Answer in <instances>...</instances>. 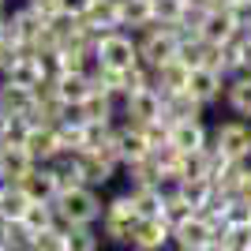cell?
Here are the masks:
<instances>
[{
    "instance_id": "cell-1",
    "label": "cell",
    "mask_w": 251,
    "mask_h": 251,
    "mask_svg": "<svg viewBox=\"0 0 251 251\" xmlns=\"http://www.w3.org/2000/svg\"><path fill=\"white\" fill-rule=\"evenodd\" d=\"M56 218L64 221V225H94V221H101V195H98V188H86V184H79V188L72 191H60L56 195Z\"/></svg>"
},
{
    "instance_id": "cell-2",
    "label": "cell",
    "mask_w": 251,
    "mask_h": 251,
    "mask_svg": "<svg viewBox=\"0 0 251 251\" xmlns=\"http://www.w3.org/2000/svg\"><path fill=\"white\" fill-rule=\"evenodd\" d=\"M139 221V210H135V199L131 191L124 195H113L101 210V236L109 244H120V248H131V229Z\"/></svg>"
},
{
    "instance_id": "cell-3",
    "label": "cell",
    "mask_w": 251,
    "mask_h": 251,
    "mask_svg": "<svg viewBox=\"0 0 251 251\" xmlns=\"http://www.w3.org/2000/svg\"><path fill=\"white\" fill-rule=\"evenodd\" d=\"M98 64L101 68H113V72H131L139 68V38L131 30H109L98 38V49H94Z\"/></svg>"
},
{
    "instance_id": "cell-4",
    "label": "cell",
    "mask_w": 251,
    "mask_h": 251,
    "mask_svg": "<svg viewBox=\"0 0 251 251\" xmlns=\"http://www.w3.org/2000/svg\"><path fill=\"white\" fill-rule=\"evenodd\" d=\"M210 147L229 161H251V120L229 116L210 131Z\"/></svg>"
},
{
    "instance_id": "cell-5",
    "label": "cell",
    "mask_w": 251,
    "mask_h": 251,
    "mask_svg": "<svg viewBox=\"0 0 251 251\" xmlns=\"http://www.w3.org/2000/svg\"><path fill=\"white\" fill-rule=\"evenodd\" d=\"M135 38H139V64L150 68V72L161 68V64H169V60H176V52H180V42H176V34H173V26H161V23L147 26Z\"/></svg>"
},
{
    "instance_id": "cell-6",
    "label": "cell",
    "mask_w": 251,
    "mask_h": 251,
    "mask_svg": "<svg viewBox=\"0 0 251 251\" xmlns=\"http://www.w3.org/2000/svg\"><path fill=\"white\" fill-rule=\"evenodd\" d=\"M161 109H165L161 90H157V86H147V90H139V94L124 98L116 116H124L120 124H139V127H143V124H150V120H161Z\"/></svg>"
},
{
    "instance_id": "cell-7",
    "label": "cell",
    "mask_w": 251,
    "mask_h": 251,
    "mask_svg": "<svg viewBox=\"0 0 251 251\" xmlns=\"http://www.w3.org/2000/svg\"><path fill=\"white\" fill-rule=\"evenodd\" d=\"M131 248L169 251V248H173V225H169L161 214H157V218H139L135 229H131Z\"/></svg>"
},
{
    "instance_id": "cell-8",
    "label": "cell",
    "mask_w": 251,
    "mask_h": 251,
    "mask_svg": "<svg viewBox=\"0 0 251 251\" xmlns=\"http://www.w3.org/2000/svg\"><path fill=\"white\" fill-rule=\"evenodd\" d=\"M113 143H116V161H120V169L135 165V161H143V157L150 154V139L139 124H116Z\"/></svg>"
},
{
    "instance_id": "cell-9",
    "label": "cell",
    "mask_w": 251,
    "mask_h": 251,
    "mask_svg": "<svg viewBox=\"0 0 251 251\" xmlns=\"http://www.w3.org/2000/svg\"><path fill=\"white\" fill-rule=\"evenodd\" d=\"M23 147H26V154H30L38 165H49V161H56V157L64 154V139H60V131H56V124H42V127H30V131H26Z\"/></svg>"
},
{
    "instance_id": "cell-10",
    "label": "cell",
    "mask_w": 251,
    "mask_h": 251,
    "mask_svg": "<svg viewBox=\"0 0 251 251\" xmlns=\"http://www.w3.org/2000/svg\"><path fill=\"white\" fill-rule=\"evenodd\" d=\"M225 83H229V75L218 72V68H191V75H188V94L199 98V101L210 109L214 101L225 98Z\"/></svg>"
},
{
    "instance_id": "cell-11",
    "label": "cell",
    "mask_w": 251,
    "mask_h": 251,
    "mask_svg": "<svg viewBox=\"0 0 251 251\" xmlns=\"http://www.w3.org/2000/svg\"><path fill=\"white\" fill-rule=\"evenodd\" d=\"M210 240H218V229H214V225H210V218H202V214H195V218L173 225V248L199 251V248H206Z\"/></svg>"
},
{
    "instance_id": "cell-12",
    "label": "cell",
    "mask_w": 251,
    "mask_h": 251,
    "mask_svg": "<svg viewBox=\"0 0 251 251\" xmlns=\"http://www.w3.org/2000/svg\"><path fill=\"white\" fill-rule=\"evenodd\" d=\"M75 161H79V173H83V184L86 188H105L109 180L116 176V161H109L105 154L98 150H75Z\"/></svg>"
},
{
    "instance_id": "cell-13",
    "label": "cell",
    "mask_w": 251,
    "mask_h": 251,
    "mask_svg": "<svg viewBox=\"0 0 251 251\" xmlns=\"http://www.w3.org/2000/svg\"><path fill=\"white\" fill-rule=\"evenodd\" d=\"M236 30H240V26L232 23L229 8H221V4L199 15V38H202L206 45H221V42H229Z\"/></svg>"
},
{
    "instance_id": "cell-14",
    "label": "cell",
    "mask_w": 251,
    "mask_h": 251,
    "mask_svg": "<svg viewBox=\"0 0 251 251\" xmlns=\"http://www.w3.org/2000/svg\"><path fill=\"white\" fill-rule=\"evenodd\" d=\"M38 165L26 147H0V184H23V180L30 176V169Z\"/></svg>"
},
{
    "instance_id": "cell-15",
    "label": "cell",
    "mask_w": 251,
    "mask_h": 251,
    "mask_svg": "<svg viewBox=\"0 0 251 251\" xmlns=\"http://www.w3.org/2000/svg\"><path fill=\"white\" fill-rule=\"evenodd\" d=\"M49 86H52V94H56L60 105H83L86 98H90V90H94L86 72H64V75H56Z\"/></svg>"
},
{
    "instance_id": "cell-16",
    "label": "cell",
    "mask_w": 251,
    "mask_h": 251,
    "mask_svg": "<svg viewBox=\"0 0 251 251\" xmlns=\"http://www.w3.org/2000/svg\"><path fill=\"white\" fill-rule=\"evenodd\" d=\"M169 143L180 150V154H195V150L210 147V127L202 120H184V124H173L169 131Z\"/></svg>"
},
{
    "instance_id": "cell-17",
    "label": "cell",
    "mask_w": 251,
    "mask_h": 251,
    "mask_svg": "<svg viewBox=\"0 0 251 251\" xmlns=\"http://www.w3.org/2000/svg\"><path fill=\"white\" fill-rule=\"evenodd\" d=\"M23 191L30 195V202H56L60 195V184H56V173L52 165H34L30 176L23 180Z\"/></svg>"
},
{
    "instance_id": "cell-18",
    "label": "cell",
    "mask_w": 251,
    "mask_h": 251,
    "mask_svg": "<svg viewBox=\"0 0 251 251\" xmlns=\"http://www.w3.org/2000/svg\"><path fill=\"white\" fill-rule=\"evenodd\" d=\"M206 113V105L199 98H191L188 90H180V94H165V109H161V120L169 124H184V120H202Z\"/></svg>"
},
{
    "instance_id": "cell-19",
    "label": "cell",
    "mask_w": 251,
    "mask_h": 251,
    "mask_svg": "<svg viewBox=\"0 0 251 251\" xmlns=\"http://www.w3.org/2000/svg\"><path fill=\"white\" fill-rule=\"evenodd\" d=\"M83 23H86V30H94L98 38L109 30H124L120 26V0H94L90 11L83 15Z\"/></svg>"
},
{
    "instance_id": "cell-20",
    "label": "cell",
    "mask_w": 251,
    "mask_h": 251,
    "mask_svg": "<svg viewBox=\"0 0 251 251\" xmlns=\"http://www.w3.org/2000/svg\"><path fill=\"white\" fill-rule=\"evenodd\" d=\"M225 109H229L232 116H244V120H251V75L240 72V75H229V83H225Z\"/></svg>"
},
{
    "instance_id": "cell-21",
    "label": "cell",
    "mask_w": 251,
    "mask_h": 251,
    "mask_svg": "<svg viewBox=\"0 0 251 251\" xmlns=\"http://www.w3.org/2000/svg\"><path fill=\"white\" fill-rule=\"evenodd\" d=\"M154 86L161 90V98L165 94H180V90H188V75H191V68L188 64H180V60H169V64H161V68H154Z\"/></svg>"
},
{
    "instance_id": "cell-22",
    "label": "cell",
    "mask_w": 251,
    "mask_h": 251,
    "mask_svg": "<svg viewBox=\"0 0 251 251\" xmlns=\"http://www.w3.org/2000/svg\"><path fill=\"white\" fill-rule=\"evenodd\" d=\"M120 26L131 34H143L154 26V4L150 0H120Z\"/></svg>"
},
{
    "instance_id": "cell-23",
    "label": "cell",
    "mask_w": 251,
    "mask_h": 251,
    "mask_svg": "<svg viewBox=\"0 0 251 251\" xmlns=\"http://www.w3.org/2000/svg\"><path fill=\"white\" fill-rule=\"evenodd\" d=\"M34 101H38V94L34 90H26V86H15L8 83V79H0V109L11 116H26L34 109Z\"/></svg>"
},
{
    "instance_id": "cell-24",
    "label": "cell",
    "mask_w": 251,
    "mask_h": 251,
    "mask_svg": "<svg viewBox=\"0 0 251 251\" xmlns=\"http://www.w3.org/2000/svg\"><path fill=\"white\" fill-rule=\"evenodd\" d=\"M86 124H116V113H120V101L113 94H101V90H90V98L83 101Z\"/></svg>"
},
{
    "instance_id": "cell-25",
    "label": "cell",
    "mask_w": 251,
    "mask_h": 251,
    "mask_svg": "<svg viewBox=\"0 0 251 251\" xmlns=\"http://www.w3.org/2000/svg\"><path fill=\"white\" fill-rule=\"evenodd\" d=\"M0 79H8V83H15V86H26V90H38V86L45 83V75H42V68H38V60H34V52L19 56Z\"/></svg>"
},
{
    "instance_id": "cell-26",
    "label": "cell",
    "mask_w": 251,
    "mask_h": 251,
    "mask_svg": "<svg viewBox=\"0 0 251 251\" xmlns=\"http://www.w3.org/2000/svg\"><path fill=\"white\" fill-rule=\"evenodd\" d=\"M30 206V195L23 191V184H0V221H23Z\"/></svg>"
},
{
    "instance_id": "cell-27",
    "label": "cell",
    "mask_w": 251,
    "mask_h": 251,
    "mask_svg": "<svg viewBox=\"0 0 251 251\" xmlns=\"http://www.w3.org/2000/svg\"><path fill=\"white\" fill-rule=\"evenodd\" d=\"M64 248L68 251H101V232H94V225H64Z\"/></svg>"
},
{
    "instance_id": "cell-28",
    "label": "cell",
    "mask_w": 251,
    "mask_h": 251,
    "mask_svg": "<svg viewBox=\"0 0 251 251\" xmlns=\"http://www.w3.org/2000/svg\"><path fill=\"white\" fill-rule=\"evenodd\" d=\"M199 210L191 206V199L184 195L180 188H173V191H165V206H161V218L169 221V225H180V221H188V218H195Z\"/></svg>"
},
{
    "instance_id": "cell-29",
    "label": "cell",
    "mask_w": 251,
    "mask_h": 251,
    "mask_svg": "<svg viewBox=\"0 0 251 251\" xmlns=\"http://www.w3.org/2000/svg\"><path fill=\"white\" fill-rule=\"evenodd\" d=\"M127 191H131V199H135L139 218H157L161 206H165V191L157 188V184H147V188H127Z\"/></svg>"
},
{
    "instance_id": "cell-30",
    "label": "cell",
    "mask_w": 251,
    "mask_h": 251,
    "mask_svg": "<svg viewBox=\"0 0 251 251\" xmlns=\"http://www.w3.org/2000/svg\"><path fill=\"white\" fill-rule=\"evenodd\" d=\"M0 244L8 251H34V232L23 221H0Z\"/></svg>"
},
{
    "instance_id": "cell-31",
    "label": "cell",
    "mask_w": 251,
    "mask_h": 251,
    "mask_svg": "<svg viewBox=\"0 0 251 251\" xmlns=\"http://www.w3.org/2000/svg\"><path fill=\"white\" fill-rule=\"evenodd\" d=\"M56 221L60 218H56V206H52V202H30L26 214H23V225L30 232H45V229H52Z\"/></svg>"
},
{
    "instance_id": "cell-32",
    "label": "cell",
    "mask_w": 251,
    "mask_h": 251,
    "mask_svg": "<svg viewBox=\"0 0 251 251\" xmlns=\"http://www.w3.org/2000/svg\"><path fill=\"white\" fill-rule=\"evenodd\" d=\"M180 191L191 199V206L195 210H206L210 206V199L218 195V188H214V180L210 176H202V180H188V184H180Z\"/></svg>"
},
{
    "instance_id": "cell-33",
    "label": "cell",
    "mask_w": 251,
    "mask_h": 251,
    "mask_svg": "<svg viewBox=\"0 0 251 251\" xmlns=\"http://www.w3.org/2000/svg\"><path fill=\"white\" fill-rule=\"evenodd\" d=\"M150 4H154V23H161V26H176L188 15L184 0H150Z\"/></svg>"
},
{
    "instance_id": "cell-34",
    "label": "cell",
    "mask_w": 251,
    "mask_h": 251,
    "mask_svg": "<svg viewBox=\"0 0 251 251\" xmlns=\"http://www.w3.org/2000/svg\"><path fill=\"white\" fill-rule=\"evenodd\" d=\"M34 251H68V248H64L60 221H56L52 229H45V232H34Z\"/></svg>"
},
{
    "instance_id": "cell-35",
    "label": "cell",
    "mask_w": 251,
    "mask_h": 251,
    "mask_svg": "<svg viewBox=\"0 0 251 251\" xmlns=\"http://www.w3.org/2000/svg\"><path fill=\"white\" fill-rule=\"evenodd\" d=\"M26 52H30V49H26V45H19V42H11V38H0V75L8 72L11 64L19 60V56H26Z\"/></svg>"
},
{
    "instance_id": "cell-36",
    "label": "cell",
    "mask_w": 251,
    "mask_h": 251,
    "mask_svg": "<svg viewBox=\"0 0 251 251\" xmlns=\"http://www.w3.org/2000/svg\"><path fill=\"white\" fill-rule=\"evenodd\" d=\"M225 225H251V202L232 195L229 206H225Z\"/></svg>"
},
{
    "instance_id": "cell-37",
    "label": "cell",
    "mask_w": 251,
    "mask_h": 251,
    "mask_svg": "<svg viewBox=\"0 0 251 251\" xmlns=\"http://www.w3.org/2000/svg\"><path fill=\"white\" fill-rule=\"evenodd\" d=\"M225 8H229L232 23H236L240 30H248V26H251V0H232V4H225Z\"/></svg>"
},
{
    "instance_id": "cell-38",
    "label": "cell",
    "mask_w": 251,
    "mask_h": 251,
    "mask_svg": "<svg viewBox=\"0 0 251 251\" xmlns=\"http://www.w3.org/2000/svg\"><path fill=\"white\" fill-rule=\"evenodd\" d=\"M23 4H26L30 11H38L42 19H52V15L60 11V0H23Z\"/></svg>"
},
{
    "instance_id": "cell-39",
    "label": "cell",
    "mask_w": 251,
    "mask_h": 251,
    "mask_svg": "<svg viewBox=\"0 0 251 251\" xmlns=\"http://www.w3.org/2000/svg\"><path fill=\"white\" fill-rule=\"evenodd\" d=\"M90 4H94V0H60V11H68V15H75V19H83L86 11H90Z\"/></svg>"
},
{
    "instance_id": "cell-40",
    "label": "cell",
    "mask_w": 251,
    "mask_h": 251,
    "mask_svg": "<svg viewBox=\"0 0 251 251\" xmlns=\"http://www.w3.org/2000/svg\"><path fill=\"white\" fill-rule=\"evenodd\" d=\"M236 199L251 202V161H248V169H244V176H240V188H236Z\"/></svg>"
},
{
    "instance_id": "cell-41",
    "label": "cell",
    "mask_w": 251,
    "mask_h": 251,
    "mask_svg": "<svg viewBox=\"0 0 251 251\" xmlns=\"http://www.w3.org/2000/svg\"><path fill=\"white\" fill-rule=\"evenodd\" d=\"M188 4V11H195V15H202V11H210V8H218V0H184Z\"/></svg>"
},
{
    "instance_id": "cell-42",
    "label": "cell",
    "mask_w": 251,
    "mask_h": 251,
    "mask_svg": "<svg viewBox=\"0 0 251 251\" xmlns=\"http://www.w3.org/2000/svg\"><path fill=\"white\" fill-rule=\"evenodd\" d=\"M240 72H248V75H251V38L244 42V52H240Z\"/></svg>"
},
{
    "instance_id": "cell-43",
    "label": "cell",
    "mask_w": 251,
    "mask_h": 251,
    "mask_svg": "<svg viewBox=\"0 0 251 251\" xmlns=\"http://www.w3.org/2000/svg\"><path fill=\"white\" fill-rule=\"evenodd\" d=\"M11 120H15V116H11V113H4V109H0V143H4V135H8Z\"/></svg>"
},
{
    "instance_id": "cell-44",
    "label": "cell",
    "mask_w": 251,
    "mask_h": 251,
    "mask_svg": "<svg viewBox=\"0 0 251 251\" xmlns=\"http://www.w3.org/2000/svg\"><path fill=\"white\" fill-rule=\"evenodd\" d=\"M199 251H225V248H221V244H218V240H210V244H206V248H199Z\"/></svg>"
},
{
    "instance_id": "cell-45",
    "label": "cell",
    "mask_w": 251,
    "mask_h": 251,
    "mask_svg": "<svg viewBox=\"0 0 251 251\" xmlns=\"http://www.w3.org/2000/svg\"><path fill=\"white\" fill-rule=\"evenodd\" d=\"M0 15H8V0H0Z\"/></svg>"
},
{
    "instance_id": "cell-46",
    "label": "cell",
    "mask_w": 251,
    "mask_h": 251,
    "mask_svg": "<svg viewBox=\"0 0 251 251\" xmlns=\"http://www.w3.org/2000/svg\"><path fill=\"white\" fill-rule=\"evenodd\" d=\"M0 38H4V15H0Z\"/></svg>"
},
{
    "instance_id": "cell-47",
    "label": "cell",
    "mask_w": 251,
    "mask_h": 251,
    "mask_svg": "<svg viewBox=\"0 0 251 251\" xmlns=\"http://www.w3.org/2000/svg\"><path fill=\"white\" fill-rule=\"evenodd\" d=\"M127 251H143V248H127Z\"/></svg>"
},
{
    "instance_id": "cell-48",
    "label": "cell",
    "mask_w": 251,
    "mask_h": 251,
    "mask_svg": "<svg viewBox=\"0 0 251 251\" xmlns=\"http://www.w3.org/2000/svg\"><path fill=\"white\" fill-rule=\"evenodd\" d=\"M169 251H184V248H169Z\"/></svg>"
},
{
    "instance_id": "cell-49",
    "label": "cell",
    "mask_w": 251,
    "mask_h": 251,
    "mask_svg": "<svg viewBox=\"0 0 251 251\" xmlns=\"http://www.w3.org/2000/svg\"><path fill=\"white\" fill-rule=\"evenodd\" d=\"M0 251H8V248H4V244H0Z\"/></svg>"
}]
</instances>
